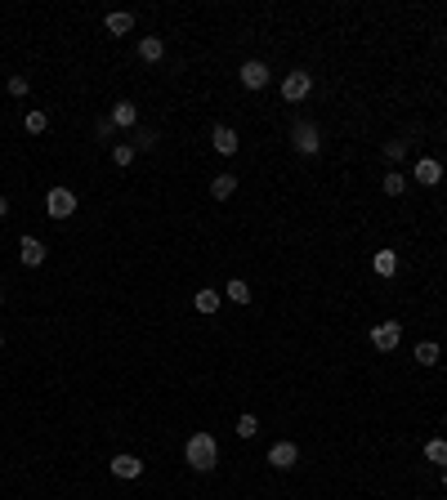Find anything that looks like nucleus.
Segmentation results:
<instances>
[{
  "instance_id": "1",
  "label": "nucleus",
  "mask_w": 447,
  "mask_h": 500,
  "mask_svg": "<svg viewBox=\"0 0 447 500\" xmlns=\"http://www.w3.org/2000/svg\"><path fill=\"white\" fill-rule=\"evenodd\" d=\"M184 460H188V469L211 473L215 465H220V447H215V438H211V433H192L188 442H184Z\"/></svg>"
},
{
  "instance_id": "2",
  "label": "nucleus",
  "mask_w": 447,
  "mask_h": 500,
  "mask_svg": "<svg viewBox=\"0 0 447 500\" xmlns=\"http://www.w3.org/2000/svg\"><path fill=\"white\" fill-rule=\"evenodd\" d=\"M291 143H295L300 156H318L322 152V130L313 126V121H295V126H291Z\"/></svg>"
},
{
  "instance_id": "3",
  "label": "nucleus",
  "mask_w": 447,
  "mask_h": 500,
  "mask_svg": "<svg viewBox=\"0 0 447 500\" xmlns=\"http://www.w3.org/2000/svg\"><path fill=\"white\" fill-rule=\"evenodd\" d=\"M45 215L50 219H72L76 215V192L72 188H50L45 192Z\"/></svg>"
},
{
  "instance_id": "4",
  "label": "nucleus",
  "mask_w": 447,
  "mask_h": 500,
  "mask_svg": "<svg viewBox=\"0 0 447 500\" xmlns=\"http://www.w3.org/2000/svg\"><path fill=\"white\" fill-rule=\"evenodd\" d=\"M309 90H313V76H309V72H286V76H282V99L286 103H305L309 99Z\"/></svg>"
},
{
  "instance_id": "5",
  "label": "nucleus",
  "mask_w": 447,
  "mask_h": 500,
  "mask_svg": "<svg viewBox=\"0 0 447 500\" xmlns=\"http://www.w3.org/2000/svg\"><path fill=\"white\" fill-rule=\"evenodd\" d=\"M398 339H403V322H376L371 326V349L376 353H394Z\"/></svg>"
},
{
  "instance_id": "6",
  "label": "nucleus",
  "mask_w": 447,
  "mask_h": 500,
  "mask_svg": "<svg viewBox=\"0 0 447 500\" xmlns=\"http://www.w3.org/2000/svg\"><path fill=\"white\" fill-rule=\"evenodd\" d=\"M211 148L220 152V156H233L241 143H237V130H228V126H215L211 130Z\"/></svg>"
},
{
  "instance_id": "7",
  "label": "nucleus",
  "mask_w": 447,
  "mask_h": 500,
  "mask_svg": "<svg viewBox=\"0 0 447 500\" xmlns=\"http://www.w3.org/2000/svg\"><path fill=\"white\" fill-rule=\"evenodd\" d=\"M295 460H300V447L295 442H273V451H269V465L273 469H295Z\"/></svg>"
},
{
  "instance_id": "8",
  "label": "nucleus",
  "mask_w": 447,
  "mask_h": 500,
  "mask_svg": "<svg viewBox=\"0 0 447 500\" xmlns=\"http://www.w3.org/2000/svg\"><path fill=\"white\" fill-rule=\"evenodd\" d=\"M241 85H246V90H264V85H269V67H264L260 58L241 63Z\"/></svg>"
},
{
  "instance_id": "9",
  "label": "nucleus",
  "mask_w": 447,
  "mask_h": 500,
  "mask_svg": "<svg viewBox=\"0 0 447 500\" xmlns=\"http://www.w3.org/2000/svg\"><path fill=\"white\" fill-rule=\"evenodd\" d=\"M112 473H116V478H139V473H143V460L139 456H126V451H121V456H112Z\"/></svg>"
},
{
  "instance_id": "10",
  "label": "nucleus",
  "mask_w": 447,
  "mask_h": 500,
  "mask_svg": "<svg viewBox=\"0 0 447 500\" xmlns=\"http://www.w3.org/2000/svg\"><path fill=\"white\" fill-rule=\"evenodd\" d=\"M18 259L27 264V268H41V264H45V246H41L36 237H22V241H18Z\"/></svg>"
},
{
  "instance_id": "11",
  "label": "nucleus",
  "mask_w": 447,
  "mask_h": 500,
  "mask_svg": "<svg viewBox=\"0 0 447 500\" xmlns=\"http://www.w3.org/2000/svg\"><path fill=\"white\" fill-rule=\"evenodd\" d=\"M107 121H112L116 130H135V121H139V107H135V103H116Z\"/></svg>"
},
{
  "instance_id": "12",
  "label": "nucleus",
  "mask_w": 447,
  "mask_h": 500,
  "mask_svg": "<svg viewBox=\"0 0 447 500\" xmlns=\"http://www.w3.org/2000/svg\"><path fill=\"white\" fill-rule=\"evenodd\" d=\"M139 58H143V63H161V58H166L161 36H143V41H139Z\"/></svg>"
},
{
  "instance_id": "13",
  "label": "nucleus",
  "mask_w": 447,
  "mask_h": 500,
  "mask_svg": "<svg viewBox=\"0 0 447 500\" xmlns=\"http://www.w3.org/2000/svg\"><path fill=\"white\" fill-rule=\"evenodd\" d=\"M416 179H420V184H439V179H443V165L439 161H434V156H420V161H416Z\"/></svg>"
},
{
  "instance_id": "14",
  "label": "nucleus",
  "mask_w": 447,
  "mask_h": 500,
  "mask_svg": "<svg viewBox=\"0 0 447 500\" xmlns=\"http://www.w3.org/2000/svg\"><path fill=\"white\" fill-rule=\"evenodd\" d=\"M192 309L206 313V317H211V313H220V290H211V286H206V290H197V295H192Z\"/></svg>"
},
{
  "instance_id": "15",
  "label": "nucleus",
  "mask_w": 447,
  "mask_h": 500,
  "mask_svg": "<svg viewBox=\"0 0 447 500\" xmlns=\"http://www.w3.org/2000/svg\"><path fill=\"white\" fill-rule=\"evenodd\" d=\"M233 192H237V175H215V179H211V197H215V201L233 197Z\"/></svg>"
},
{
  "instance_id": "16",
  "label": "nucleus",
  "mask_w": 447,
  "mask_h": 500,
  "mask_svg": "<svg viewBox=\"0 0 447 500\" xmlns=\"http://www.w3.org/2000/svg\"><path fill=\"white\" fill-rule=\"evenodd\" d=\"M371 268H376L380 277H394V273H398V250H376V259H371Z\"/></svg>"
},
{
  "instance_id": "17",
  "label": "nucleus",
  "mask_w": 447,
  "mask_h": 500,
  "mask_svg": "<svg viewBox=\"0 0 447 500\" xmlns=\"http://www.w3.org/2000/svg\"><path fill=\"white\" fill-rule=\"evenodd\" d=\"M130 27H135V18H130V14H107L103 18V32L107 36H126Z\"/></svg>"
},
{
  "instance_id": "18",
  "label": "nucleus",
  "mask_w": 447,
  "mask_h": 500,
  "mask_svg": "<svg viewBox=\"0 0 447 500\" xmlns=\"http://www.w3.org/2000/svg\"><path fill=\"white\" fill-rule=\"evenodd\" d=\"M380 188H385V197H403V192H407V179L398 175V170H389V175L380 179Z\"/></svg>"
},
{
  "instance_id": "19",
  "label": "nucleus",
  "mask_w": 447,
  "mask_h": 500,
  "mask_svg": "<svg viewBox=\"0 0 447 500\" xmlns=\"http://www.w3.org/2000/svg\"><path fill=\"white\" fill-rule=\"evenodd\" d=\"M439 358H443V353H439V344H434V339L416 344V362H420V367H439Z\"/></svg>"
},
{
  "instance_id": "20",
  "label": "nucleus",
  "mask_w": 447,
  "mask_h": 500,
  "mask_svg": "<svg viewBox=\"0 0 447 500\" xmlns=\"http://www.w3.org/2000/svg\"><path fill=\"white\" fill-rule=\"evenodd\" d=\"M425 460H429V465H447V442H443V438H429V442H425Z\"/></svg>"
},
{
  "instance_id": "21",
  "label": "nucleus",
  "mask_w": 447,
  "mask_h": 500,
  "mask_svg": "<svg viewBox=\"0 0 447 500\" xmlns=\"http://www.w3.org/2000/svg\"><path fill=\"white\" fill-rule=\"evenodd\" d=\"M224 295H228V299H233V304H251V286H246V282H241V277H233V282H228V286H224Z\"/></svg>"
},
{
  "instance_id": "22",
  "label": "nucleus",
  "mask_w": 447,
  "mask_h": 500,
  "mask_svg": "<svg viewBox=\"0 0 447 500\" xmlns=\"http://www.w3.org/2000/svg\"><path fill=\"white\" fill-rule=\"evenodd\" d=\"M130 161H135V148H130V143H116V148H112V165L126 170Z\"/></svg>"
},
{
  "instance_id": "23",
  "label": "nucleus",
  "mask_w": 447,
  "mask_h": 500,
  "mask_svg": "<svg viewBox=\"0 0 447 500\" xmlns=\"http://www.w3.org/2000/svg\"><path fill=\"white\" fill-rule=\"evenodd\" d=\"M130 148H135V152H152V148H156V134H148V130H139L135 139H130Z\"/></svg>"
},
{
  "instance_id": "24",
  "label": "nucleus",
  "mask_w": 447,
  "mask_h": 500,
  "mask_svg": "<svg viewBox=\"0 0 447 500\" xmlns=\"http://www.w3.org/2000/svg\"><path fill=\"white\" fill-rule=\"evenodd\" d=\"M27 130H32V134H45V130H50V116H45L41 107H36V112H27Z\"/></svg>"
},
{
  "instance_id": "25",
  "label": "nucleus",
  "mask_w": 447,
  "mask_h": 500,
  "mask_svg": "<svg viewBox=\"0 0 447 500\" xmlns=\"http://www.w3.org/2000/svg\"><path fill=\"white\" fill-rule=\"evenodd\" d=\"M407 148H412V143H403V139H389V143H385V156H389V161H403V156H407Z\"/></svg>"
},
{
  "instance_id": "26",
  "label": "nucleus",
  "mask_w": 447,
  "mask_h": 500,
  "mask_svg": "<svg viewBox=\"0 0 447 500\" xmlns=\"http://www.w3.org/2000/svg\"><path fill=\"white\" fill-rule=\"evenodd\" d=\"M255 433H260V420L255 416H241L237 420V438H255Z\"/></svg>"
},
{
  "instance_id": "27",
  "label": "nucleus",
  "mask_w": 447,
  "mask_h": 500,
  "mask_svg": "<svg viewBox=\"0 0 447 500\" xmlns=\"http://www.w3.org/2000/svg\"><path fill=\"white\" fill-rule=\"evenodd\" d=\"M27 90H32V85H27V76H9V94H14V99H22Z\"/></svg>"
},
{
  "instance_id": "28",
  "label": "nucleus",
  "mask_w": 447,
  "mask_h": 500,
  "mask_svg": "<svg viewBox=\"0 0 447 500\" xmlns=\"http://www.w3.org/2000/svg\"><path fill=\"white\" fill-rule=\"evenodd\" d=\"M9 215V197H0V219H5Z\"/></svg>"
},
{
  "instance_id": "29",
  "label": "nucleus",
  "mask_w": 447,
  "mask_h": 500,
  "mask_svg": "<svg viewBox=\"0 0 447 500\" xmlns=\"http://www.w3.org/2000/svg\"><path fill=\"white\" fill-rule=\"evenodd\" d=\"M443 487H447V465H443Z\"/></svg>"
},
{
  "instance_id": "30",
  "label": "nucleus",
  "mask_w": 447,
  "mask_h": 500,
  "mask_svg": "<svg viewBox=\"0 0 447 500\" xmlns=\"http://www.w3.org/2000/svg\"><path fill=\"white\" fill-rule=\"evenodd\" d=\"M0 344H5V335H0Z\"/></svg>"
},
{
  "instance_id": "31",
  "label": "nucleus",
  "mask_w": 447,
  "mask_h": 500,
  "mask_svg": "<svg viewBox=\"0 0 447 500\" xmlns=\"http://www.w3.org/2000/svg\"><path fill=\"white\" fill-rule=\"evenodd\" d=\"M0 299H5V295H0Z\"/></svg>"
}]
</instances>
